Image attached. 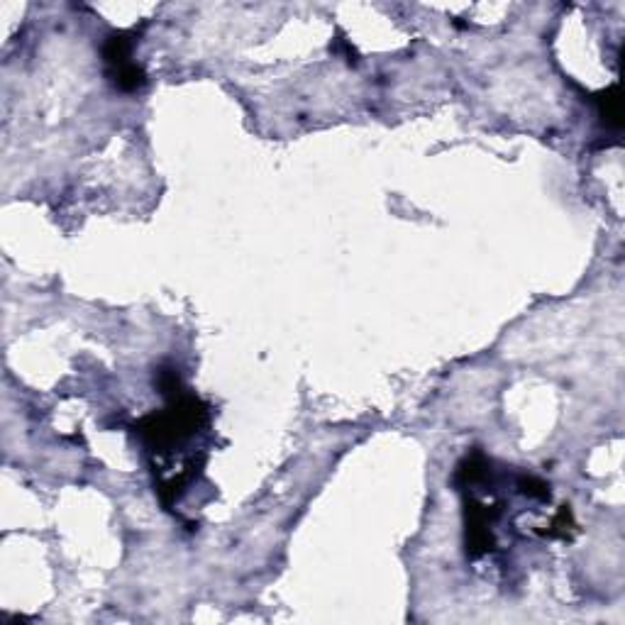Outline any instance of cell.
<instances>
[{
    "label": "cell",
    "instance_id": "6da1fadb",
    "mask_svg": "<svg viewBox=\"0 0 625 625\" xmlns=\"http://www.w3.org/2000/svg\"><path fill=\"white\" fill-rule=\"evenodd\" d=\"M132 44H135L132 32H113V35L105 37L103 44L105 74H108L110 84L125 93L140 91L147 84L145 69L132 62Z\"/></svg>",
    "mask_w": 625,
    "mask_h": 625
},
{
    "label": "cell",
    "instance_id": "7a4b0ae2",
    "mask_svg": "<svg viewBox=\"0 0 625 625\" xmlns=\"http://www.w3.org/2000/svg\"><path fill=\"white\" fill-rule=\"evenodd\" d=\"M599 115L601 120L613 130H621V98H618V86H611L608 91L601 93L599 98Z\"/></svg>",
    "mask_w": 625,
    "mask_h": 625
}]
</instances>
